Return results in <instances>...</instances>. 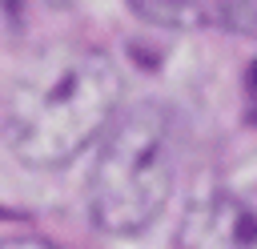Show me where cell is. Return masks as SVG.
Masks as SVG:
<instances>
[{
  "label": "cell",
  "instance_id": "cell-3",
  "mask_svg": "<svg viewBox=\"0 0 257 249\" xmlns=\"http://www.w3.org/2000/svg\"><path fill=\"white\" fill-rule=\"evenodd\" d=\"M177 249H257V189L193 201L177 225Z\"/></svg>",
  "mask_w": 257,
  "mask_h": 249
},
{
  "label": "cell",
  "instance_id": "cell-5",
  "mask_svg": "<svg viewBox=\"0 0 257 249\" xmlns=\"http://www.w3.org/2000/svg\"><path fill=\"white\" fill-rule=\"evenodd\" d=\"M245 96H249V112L257 120V64H249V72H245Z\"/></svg>",
  "mask_w": 257,
  "mask_h": 249
},
{
  "label": "cell",
  "instance_id": "cell-1",
  "mask_svg": "<svg viewBox=\"0 0 257 249\" xmlns=\"http://www.w3.org/2000/svg\"><path fill=\"white\" fill-rule=\"evenodd\" d=\"M120 72L96 48H52L32 60L4 104V141L32 169L80 157L116 116Z\"/></svg>",
  "mask_w": 257,
  "mask_h": 249
},
{
  "label": "cell",
  "instance_id": "cell-2",
  "mask_svg": "<svg viewBox=\"0 0 257 249\" xmlns=\"http://www.w3.org/2000/svg\"><path fill=\"white\" fill-rule=\"evenodd\" d=\"M177 181V125L157 100L133 104L108 133L92 181L88 213L104 233L133 237L149 229Z\"/></svg>",
  "mask_w": 257,
  "mask_h": 249
},
{
  "label": "cell",
  "instance_id": "cell-4",
  "mask_svg": "<svg viewBox=\"0 0 257 249\" xmlns=\"http://www.w3.org/2000/svg\"><path fill=\"white\" fill-rule=\"evenodd\" d=\"M0 249H56V245L40 241V237H8V241H0Z\"/></svg>",
  "mask_w": 257,
  "mask_h": 249
}]
</instances>
